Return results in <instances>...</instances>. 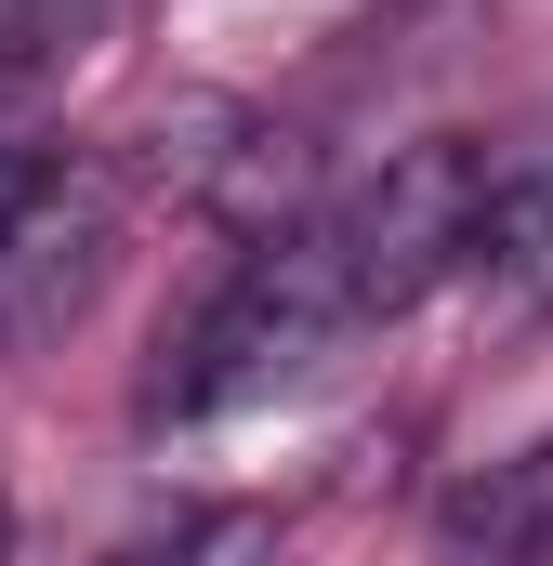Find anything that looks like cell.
I'll use <instances>...</instances> for the list:
<instances>
[{
  "instance_id": "ba28073f",
  "label": "cell",
  "mask_w": 553,
  "mask_h": 566,
  "mask_svg": "<svg viewBox=\"0 0 553 566\" xmlns=\"http://www.w3.org/2000/svg\"><path fill=\"white\" fill-rule=\"evenodd\" d=\"M0 566H13V501H0Z\"/></svg>"
},
{
  "instance_id": "3957f363",
  "label": "cell",
  "mask_w": 553,
  "mask_h": 566,
  "mask_svg": "<svg viewBox=\"0 0 553 566\" xmlns=\"http://www.w3.org/2000/svg\"><path fill=\"white\" fill-rule=\"evenodd\" d=\"M106 251H119V198L93 185V171H40V198L0 224V329L13 343H40V329H66L93 277H106Z\"/></svg>"
},
{
  "instance_id": "277c9868",
  "label": "cell",
  "mask_w": 553,
  "mask_h": 566,
  "mask_svg": "<svg viewBox=\"0 0 553 566\" xmlns=\"http://www.w3.org/2000/svg\"><path fill=\"white\" fill-rule=\"evenodd\" d=\"M448 290H461L488 329L553 316V145H541V158H514V171H488V198H474V224H461Z\"/></svg>"
},
{
  "instance_id": "8992f818",
  "label": "cell",
  "mask_w": 553,
  "mask_h": 566,
  "mask_svg": "<svg viewBox=\"0 0 553 566\" xmlns=\"http://www.w3.org/2000/svg\"><path fill=\"white\" fill-rule=\"evenodd\" d=\"M93 566H264V514H158L133 541H106Z\"/></svg>"
},
{
  "instance_id": "6da1fadb",
  "label": "cell",
  "mask_w": 553,
  "mask_h": 566,
  "mask_svg": "<svg viewBox=\"0 0 553 566\" xmlns=\"http://www.w3.org/2000/svg\"><path fill=\"white\" fill-rule=\"evenodd\" d=\"M369 316H356V277H343V251H330V224L303 211L290 238H264L238 277L198 303V329L171 343V369L145 382V409L158 422H211V409H251L276 382H303L330 343H356Z\"/></svg>"
},
{
  "instance_id": "5b68a950",
  "label": "cell",
  "mask_w": 553,
  "mask_h": 566,
  "mask_svg": "<svg viewBox=\"0 0 553 566\" xmlns=\"http://www.w3.org/2000/svg\"><path fill=\"white\" fill-rule=\"evenodd\" d=\"M435 541H448V566H553V434L488 461V474H461Z\"/></svg>"
},
{
  "instance_id": "52a82bcc",
  "label": "cell",
  "mask_w": 553,
  "mask_h": 566,
  "mask_svg": "<svg viewBox=\"0 0 553 566\" xmlns=\"http://www.w3.org/2000/svg\"><path fill=\"white\" fill-rule=\"evenodd\" d=\"M66 13H80V0H0V93L53 66V40H66Z\"/></svg>"
},
{
  "instance_id": "7a4b0ae2",
  "label": "cell",
  "mask_w": 553,
  "mask_h": 566,
  "mask_svg": "<svg viewBox=\"0 0 553 566\" xmlns=\"http://www.w3.org/2000/svg\"><path fill=\"white\" fill-rule=\"evenodd\" d=\"M474 198H488V145H461V133L396 145L369 185H343L316 224H330V251H343V277H356V316H409L421 290H448Z\"/></svg>"
}]
</instances>
